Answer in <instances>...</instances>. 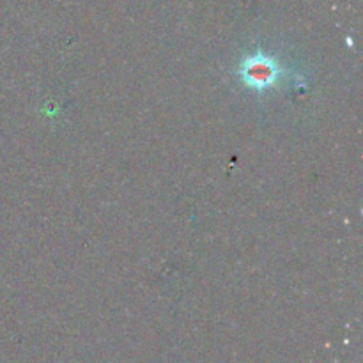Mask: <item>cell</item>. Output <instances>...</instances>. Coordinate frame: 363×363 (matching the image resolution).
<instances>
[{
  "instance_id": "obj_1",
  "label": "cell",
  "mask_w": 363,
  "mask_h": 363,
  "mask_svg": "<svg viewBox=\"0 0 363 363\" xmlns=\"http://www.w3.org/2000/svg\"><path fill=\"white\" fill-rule=\"evenodd\" d=\"M238 78L247 89L254 92H268L277 89L289 74V67L284 66L275 55L257 50L245 55L238 64Z\"/></svg>"
}]
</instances>
